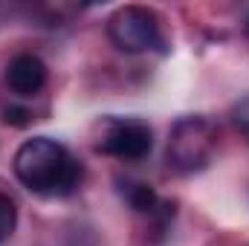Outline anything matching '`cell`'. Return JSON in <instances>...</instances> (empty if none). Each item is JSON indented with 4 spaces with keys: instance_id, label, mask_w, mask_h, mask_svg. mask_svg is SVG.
Returning <instances> with one entry per match:
<instances>
[{
    "instance_id": "obj_1",
    "label": "cell",
    "mask_w": 249,
    "mask_h": 246,
    "mask_svg": "<svg viewBox=\"0 0 249 246\" xmlns=\"http://www.w3.org/2000/svg\"><path fill=\"white\" fill-rule=\"evenodd\" d=\"M15 177L35 194L64 197L81 183V162L50 136H32L15 151Z\"/></svg>"
},
{
    "instance_id": "obj_2",
    "label": "cell",
    "mask_w": 249,
    "mask_h": 246,
    "mask_svg": "<svg viewBox=\"0 0 249 246\" xmlns=\"http://www.w3.org/2000/svg\"><path fill=\"white\" fill-rule=\"evenodd\" d=\"M217 145L214 124L206 116H183L177 119L168 136V168L177 174H194L209 165Z\"/></svg>"
},
{
    "instance_id": "obj_3",
    "label": "cell",
    "mask_w": 249,
    "mask_h": 246,
    "mask_svg": "<svg viewBox=\"0 0 249 246\" xmlns=\"http://www.w3.org/2000/svg\"><path fill=\"white\" fill-rule=\"evenodd\" d=\"M107 38L119 53H127V55L151 53L154 47L162 44L160 18L148 6H133V3L122 6L107 20Z\"/></svg>"
},
{
    "instance_id": "obj_4",
    "label": "cell",
    "mask_w": 249,
    "mask_h": 246,
    "mask_svg": "<svg viewBox=\"0 0 249 246\" xmlns=\"http://www.w3.org/2000/svg\"><path fill=\"white\" fill-rule=\"evenodd\" d=\"M96 148L107 157L139 162L154 148V130L145 119H107Z\"/></svg>"
},
{
    "instance_id": "obj_5",
    "label": "cell",
    "mask_w": 249,
    "mask_h": 246,
    "mask_svg": "<svg viewBox=\"0 0 249 246\" xmlns=\"http://www.w3.org/2000/svg\"><path fill=\"white\" fill-rule=\"evenodd\" d=\"M6 84L18 96H35L47 84V64L32 53H20L6 67Z\"/></svg>"
},
{
    "instance_id": "obj_6",
    "label": "cell",
    "mask_w": 249,
    "mask_h": 246,
    "mask_svg": "<svg viewBox=\"0 0 249 246\" xmlns=\"http://www.w3.org/2000/svg\"><path fill=\"white\" fill-rule=\"evenodd\" d=\"M122 197L136 214H148V217H151V214L160 209V197H157V191L148 183H124Z\"/></svg>"
},
{
    "instance_id": "obj_7",
    "label": "cell",
    "mask_w": 249,
    "mask_h": 246,
    "mask_svg": "<svg viewBox=\"0 0 249 246\" xmlns=\"http://www.w3.org/2000/svg\"><path fill=\"white\" fill-rule=\"evenodd\" d=\"M15 226H18V209L9 194H0V244L12 238Z\"/></svg>"
},
{
    "instance_id": "obj_8",
    "label": "cell",
    "mask_w": 249,
    "mask_h": 246,
    "mask_svg": "<svg viewBox=\"0 0 249 246\" xmlns=\"http://www.w3.org/2000/svg\"><path fill=\"white\" fill-rule=\"evenodd\" d=\"M232 124H235V130H238L241 136L249 139V96H244V99L232 107Z\"/></svg>"
},
{
    "instance_id": "obj_9",
    "label": "cell",
    "mask_w": 249,
    "mask_h": 246,
    "mask_svg": "<svg viewBox=\"0 0 249 246\" xmlns=\"http://www.w3.org/2000/svg\"><path fill=\"white\" fill-rule=\"evenodd\" d=\"M29 119H32V113H29V110H23V107H6V110H3V122H6V124L23 127V124H29Z\"/></svg>"
},
{
    "instance_id": "obj_10",
    "label": "cell",
    "mask_w": 249,
    "mask_h": 246,
    "mask_svg": "<svg viewBox=\"0 0 249 246\" xmlns=\"http://www.w3.org/2000/svg\"><path fill=\"white\" fill-rule=\"evenodd\" d=\"M244 32H247V35H249V18H247V23H244Z\"/></svg>"
}]
</instances>
